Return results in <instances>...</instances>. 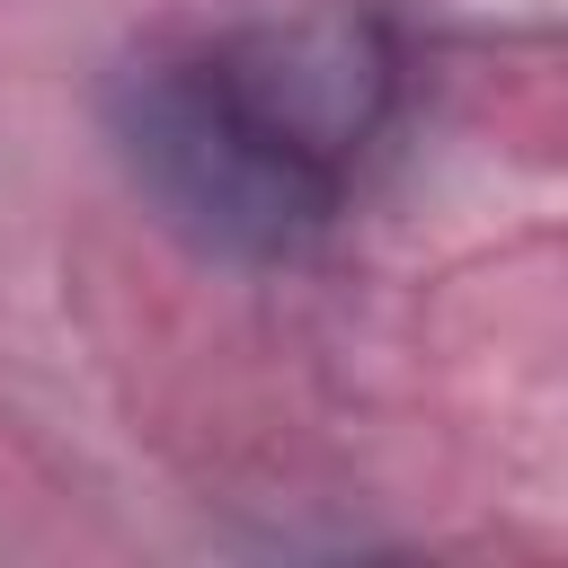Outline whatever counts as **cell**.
Returning a JSON list of instances; mask_svg holds the SVG:
<instances>
[{
  "label": "cell",
  "instance_id": "6da1fadb",
  "mask_svg": "<svg viewBox=\"0 0 568 568\" xmlns=\"http://www.w3.org/2000/svg\"><path fill=\"white\" fill-rule=\"evenodd\" d=\"M106 133L160 222L231 266L302 257L346 204V178L257 106L222 44L124 62L106 89Z\"/></svg>",
  "mask_w": 568,
  "mask_h": 568
},
{
  "label": "cell",
  "instance_id": "7a4b0ae2",
  "mask_svg": "<svg viewBox=\"0 0 568 568\" xmlns=\"http://www.w3.org/2000/svg\"><path fill=\"white\" fill-rule=\"evenodd\" d=\"M222 53L293 142H311L337 178H355L364 142L390 115V71H399L364 18H284V27L222 36Z\"/></svg>",
  "mask_w": 568,
  "mask_h": 568
}]
</instances>
